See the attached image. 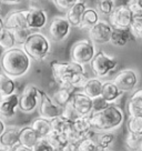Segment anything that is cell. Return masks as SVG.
<instances>
[{
	"label": "cell",
	"mask_w": 142,
	"mask_h": 151,
	"mask_svg": "<svg viewBox=\"0 0 142 151\" xmlns=\"http://www.w3.org/2000/svg\"><path fill=\"white\" fill-rule=\"evenodd\" d=\"M50 68L59 88H82L88 80L85 67L73 61L53 60L50 62Z\"/></svg>",
	"instance_id": "6da1fadb"
},
{
	"label": "cell",
	"mask_w": 142,
	"mask_h": 151,
	"mask_svg": "<svg viewBox=\"0 0 142 151\" xmlns=\"http://www.w3.org/2000/svg\"><path fill=\"white\" fill-rule=\"evenodd\" d=\"M0 68L2 72L14 79L21 78L30 70L31 59L22 48L14 47L1 55Z\"/></svg>",
	"instance_id": "7a4b0ae2"
},
{
	"label": "cell",
	"mask_w": 142,
	"mask_h": 151,
	"mask_svg": "<svg viewBox=\"0 0 142 151\" xmlns=\"http://www.w3.org/2000/svg\"><path fill=\"white\" fill-rule=\"evenodd\" d=\"M90 121L92 129L97 132H111L123 123L124 113L119 106L109 104L101 111L91 113Z\"/></svg>",
	"instance_id": "3957f363"
},
{
	"label": "cell",
	"mask_w": 142,
	"mask_h": 151,
	"mask_svg": "<svg viewBox=\"0 0 142 151\" xmlns=\"http://www.w3.org/2000/svg\"><path fill=\"white\" fill-rule=\"evenodd\" d=\"M22 49L30 57L31 60L42 61L51 51V41L50 38L47 37L44 33L39 31L31 32L22 46Z\"/></svg>",
	"instance_id": "277c9868"
},
{
	"label": "cell",
	"mask_w": 142,
	"mask_h": 151,
	"mask_svg": "<svg viewBox=\"0 0 142 151\" xmlns=\"http://www.w3.org/2000/svg\"><path fill=\"white\" fill-rule=\"evenodd\" d=\"M90 68L95 77L99 79L105 78L118 68V60L114 56L100 50L97 52L93 60L91 61Z\"/></svg>",
	"instance_id": "5b68a950"
},
{
	"label": "cell",
	"mask_w": 142,
	"mask_h": 151,
	"mask_svg": "<svg viewBox=\"0 0 142 151\" xmlns=\"http://www.w3.org/2000/svg\"><path fill=\"white\" fill-rule=\"evenodd\" d=\"M95 55H97V51H95V43L87 39L75 42L70 50L71 61L83 67L87 63H91Z\"/></svg>",
	"instance_id": "8992f818"
},
{
	"label": "cell",
	"mask_w": 142,
	"mask_h": 151,
	"mask_svg": "<svg viewBox=\"0 0 142 151\" xmlns=\"http://www.w3.org/2000/svg\"><path fill=\"white\" fill-rule=\"evenodd\" d=\"M19 97V109L22 112L30 113L39 107L40 89L33 85H28L24 87Z\"/></svg>",
	"instance_id": "52a82bcc"
},
{
	"label": "cell",
	"mask_w": 142,
	"mask_h": 151,
	"mask_svg": "<svg viewBox=\"0 0 142 151\" xmlns=\"http://www.w3.org/2000/svg\"><path fill=\"white\" fill-rule=\"evenodd\" d=\"M110 24L113 29H130L133 21V14L127 2L115 7L112 14L109 17Z\"/></svg>",
	"instance_id": "ba28073f"
},
{
	"label": "cell",
	"mask_w": 142,
	"mask_h": 151,
	"mask_svg": "<svg viewBox=\"0 0 142 151\" xmlns=\"http://www.w3.org/2000/svg\"><path fill=\"white\" fill-rule=\"evenodd\" d=\"M39 114L40 117L46 118L48 120H53L62 114V108L59 107L43 90H40V104H39Z\"/></svg>",
	"instance_id": "9c48e42d"
},
{
	"label": "cell",
	"mask_w": 142,
	"mask_h": 151,
	"mask_svg": "<svg viewBox=\"0 0 142 151\" xmlns=\"http://www.w3.org/2000/svg\"><path fill=\"white\" fill-rule=\"evenodd\" d=\"M71 30V24L63 16L53 17L49 24V36L55 41H63L68 38Z\"/></svg>",
	"instance_id": "30bf717a"
},
{
	"label": "cell",
	"mask_w": 142,
	"mask_h": 151,
	"mask_svg": "<svg viewBox=\"0 0 142 151\" xmlns=\"http://www.w3.org/2000/svg\"><path fill=\"white\" fill-rule=\"evenodd\" d=\"M112 81L123 92L134 91L138 85L137 71L133 70V69H123L114 76Z\"/></svg>",
	"instance_id": "8fae6325"
},
{
	"label": "cell",
	"mask_w": 142,
	"mask_h": 151,
	"mask_svg": "<svg viewBox=\"0 0 142 151\" xmlns=\"http://www.w3.org/2000/svg\"><path fill=\"white\" fill-rule=\"evenodd\" d=\"M112 32H113V28L111 27V24L107 21L100 20L93 28H91L89 30L90 41L95 43V45L108 43L111 41Z\"/></svg>",
	"instance_id": "7c38bea8"
},
{
	"label": "cell",
	"mask_w": 142,
	"mask_h": 151,
	"mask_svg": "<svg viewBox=\"0 0 142 151\" xmlns=\"http://www.w3.org/2000/svg\"><path fill=\"white\" fill-rule=\"evenodd\" d=\"M48 22L47 12L34 4L30 5L27 16V24L30 30H40L42 29Z\"/></svg>",
	"instance_id": "4fadbf2b"
},
{
	"label": "cell",
	"mask_w": 142,
	"mask_h": 151,
	"mask_svg": "<svg viewBox=\"0 0 142 151\" xmlns=\"http://www.w3.org/2000/svg\"><path fill=\"white\" fill-rule=\"evenodd\" d=\"M28 10L16 9L10 11L5 18V27L8 30L16 31L20 29H29L27 24Z\"/></svg>",
	"instance_id": "5bb4252c"
},
{
	"label": "cell",
	"mask_w": 142,
	"mask_h": 151,
	"mask_svg": "<svg viewBox=\"0 0 142 151\" xmlns=\"http://www.w3.org/2000/svg\"><path fill=\"white\" fill-rule=\"evenodd\" d=\"M71 104L73 106V108L76 109L80 117H90L91 113L93 112V99H91L82 91H76V93L73 94L71 99Z\"/></svg>",
	"instance_id": "9a60e30c"
},
{
	"label": "cell",
	"mask_w": 142,
	"mask_h": 151,
	"mask_svg": "<svg viewBox=\"0 0 142 151\" xmlns=\"http://www.w3.org/2000/svg\"><path fill=\"white\" fill-rule=\"evenodd\" d=\"M20 97L17 93L12 94L7 98L0 99V118L2 120L5 119H11L16 114V109L19 107Z\"/></svg>",
	"instance_id": "2e32d148"
},
{
	"label": "cell",
	"mask_w": 142,
	"mask_h": 151,
	"mask_svg": "<svg viewBox=\"0 0 142 151\" xmlns=\"http://www.w3.org/2000/svg\"><path fill=\"white\" fill-rule=\"evenodd\" d=\"M87 4L85 1L78 0L75 5L71 7L70 9L67 11L66 18L68 19L69 24H71V27H76V28H80L81 20L83 17V14L87 10Z\"/></svg>",
	"instance_id": "e0dca14e"
},
{
	"label": "cell",
	"mask_w": 142,
	"mask_h": 151,
	"mask_svg": "<svg viewBox=\"0 0 142 151\" xmlns=\"http://www.w3.org/2000/svg\"><path fill=\"white\" fill-rule=\"evenodd\" d=\"M19 130L20 128L11 127L7 128L5 133L0 137V148L11 151L14 147L20 145L19 142Z\"/></svg>",
	"instance_id": "ac0fdd59"
},
{
	"label": "cell",
	"mask_w": 142,
	"mask_h": 151,
	"mask_svg": "<svg viewBox=\"0 0 142 151\" xmlns=\"http://www.w3.org/2000/svg\"><path fill=\"white\" fill-rule=\"evenodd\" d=\"M102 88H103V81L97 77H92L88 78V80L85 81V83L82 87V92L95 100L101 98Z\"/></svg>",
	"instance_id": "d6986e66"
},
{
	"label": "cell",
	"mask_w": 142,
	"mask_h": 151,
	"mask_svg": "<svg viewBox=\"0 0 142 151\" xmlns=\"http://www.w3.org/2000/svg\"><path fill=\"white\" fill-rule=\"evenodd\" d=\"M123 91L119 89L115 86L112 80L104 81L103 82V88H102V93H101V98L108 102L109 104H113L118 99H120L123 96Z\"/></svg>",
	"instance_id": "ffe728a7"
},
{
	"label": "cell",
	"mask_w": 142,
	"mask_h": 151,
	"mask_svg": "<svg viewBox=\"0 0 142 151\" xmlns=\"http://www.w3.org/2000/svg\"><path fill=\"white\" fill-rule=\"evenodd\" d=\"M137 37L133 35L131 29H113L110 42L114 47H124L130 41H133Z\"/></svg>",
	"instance_id": "44dd1931"
},
{
	"label": "cell",
	"mask_w": 142,
	"mask_h": 151,
	"mask_svg": "<svg viewBox=\"0 0 142 151\" xmlns=\"http://www.w3.org/2000/svg\"><path fill=\"white\" fill-rule=\"evenodd\" d=\"M40 140V137L37 134V132L33 130L30 126L21 127L19 130V142L20 145L32 149L37 145V142Z\"/></svg>",
	"instance_id": "7402d4cb"
},
{
	"label": "cell",
	"mask_w": 142,
	"mask_h": 151,
	"mask_svg": "<svg viewBox=\"0 0 142 151\" xmlns=\"http://www.w3.org/2000/svg\"><path fill=\"white\" fill-rule=\"evenodd\" d=\"M128 112L130 117L142 116V88L132 91L128 100Z\"/></svg>",
	"instance_id": "603a6c76"
},
{
	"label": "cell",
	"mask_w": 142,
	"mask_h": 151,
	"mask_svg": "<svg viewBox=\"0 0 142 151\" xmlns=\"http://www.w3.org/2000/svg\"><path fill=\"white\" fill-rule=\"evenodd\" d=\"M16 89H17V85L14 78L0 71V97L1 98L10 97L16 93Z\"/></svg>",
	"instance_id": "cb8c5ba5"
},
{
	"label": "cell",
	"mask_w": 142,
	"mask_h": 151,
	"mask_svg": "<svg viewBox=\"0 0 142 151\" xmlns=\"http://www.w3.org/2000/svg\"><path fill=\"white\" fill-rule=\"evenodd\" d=\"M75 93H76V89H73V88H59L55 91V93L52 94L51 97L53 101L59 107L63 109L71 101Z\"/></svg>",
	"instance_id": "d4e9b609"
},
{
	"label": "cell",
	"mask_w": 142,
	"mask_h": 151,
	"mask_svg": "<svg viewBox=\"0 0 142 151\" xmlns=\"http://www.w3.org/2000/svg\"><path fill=\"white\" fill-rule=\"evenodd\" d=\"M99 21H100V16H99V12L97 11V9H95V8L88 7L87 10L85 11V14H83V17H82L80 28L79 29H81V30H83V29L90 30V29L93 28Z\"/></svg>",
	"instance_id": "484cf974"
},
{
	"label": "cell",
	"mask_w": 142,
	"mask_h": 151,
	"mask_svg": "<svg viewBox=\"0 0 142 151\" xmlns=\"http://www.w3.org/2000/svg\"><path fill=\"white\" fill-rule=\"evenodd\" d=\"M30 127L37 132V134L40 138H46L52 131L51 120H48V119L42 118V117H38L34 120H32Z\"/></svg>",
	"instance_id": "4316f807"
},
{
	"label": "cell",
	"mask_w": 142,
	"mask_h": 151,
	"mask_svg": "<svg viewBox=\"0 0 142 151\" xmlns=\"http://www.w3.org/2000/svg\"><path fill=\"white\" fill-rule=\"evenodd\" d=\"M46 140H47L51 147L55 149V151L57 150H61L65 147L69 143L68 141V138H67V134L65 133H61V132H58L52 130L47 137H46Z\"/></svg>",
	"instance_id": "83f0119b"
},
{
	"label": "cell",
	"mask_w": 142,
	"mask_h": 151,
	"mask_svg": "<svg viewBox=\"0 0 142 151\" xmlns=\"http://www.w3.org/2000/svg\"><path fill=\"white\" fill-rule=\"evenodd\" d=\"M72 130L76 131L78 134H80L81 137L85 138L91 130H93L90 121V117H80L79 119H77L73 122Z\"/></svg>",
	"instance_id": "f1b7e54d"
},
{
	"label": "cell",
	"mask_w": 142,
	"mask_h": 151,
	"mask_svg": "<svg viewBox=\"0 0 142 151\" xmlns=\"http://www.w3.org/2000/svg\"><path fill=\"white\" fill-rule=\"evenodd\" d=\"M51 124H52V130L67 134L68 132H70L72 130L73 122L61 114L60 117H57L56 119L51 120Z\"/></svg>",
	"instance_id": "f546056e"
},
{
	"label": "cell",
	"mask_w": 142,
	"mask_h": 151,
	"mask_svg": "<svg viewBox=\"0 0 142 151\" xmlns=\"http://www.w3.org/2000/svg\"><path fill=\"white\" fill-rule=\"evenodd\" d=\"M114 134L112 132H97L93 140L98 145L100 150H108L114 141Z\"/></svg>",
	"instance_id": "4dcf8cb0"
},
{
	"label": "cell",
	"mask_w": 142,
	"mask_h": 151,
	"mask_svg": "<svg viewBox=\"0 0 142 151\" xmlns=\"http://www.w3.org/2000/svg\"><path fill=\"white\" fill-rule=\"evenodd\" d=\"M16 45L17 43H16V38H14V32L11 30L5 29L0 36V48L4 51H7V50L14 48Z\"/></svg>",
	"instance_id": "1f68e13d"
},
{
	"label": "cell",
	"mask_w": 142,
	"mask_h": 151,
	"mask_svg": "<svg viewBox=\"0 0 142 151\" xmlns=\"http://www.w3.org/2000/svg\"><path fill=\"white\" fill-rule=\"evenodd\" d=\"M115 1L112 0H102V1H97L95 4V9L99 14L103 16H111L113 10L115 9Z\"/></svg>",
	"instance_id": "d6a6232c"
},
{
	"label": "cell",
	"mask_w": 142,
	"mask_h": 151,
	"mask_svg": "<svg viewBox=\"0 0 142 151\" xmlns=\"http://www.w3.org/2000/svg\"><path fill=\"white\" fill-rule=\"evenodd\" d=\"M142 136H137L128 132L124 139V146L129 151H140V143H141Z\"/></svg>",
	"instance_id": "836d02e7"
},
{
	"label": "cell",
	"mask_w": 142,
	"mask_h": 151,
	"mask_svg": "<svg viewBox=\"0 0 142 151\" xmlns=\"http://www.w3.org/2000/svg\"><path fill=\"white\" fill-rule=\"evenodd\" d=\"M127 128H128V132L130 133L142 136V116L130 117L128 123H127Z\"/></svg>",
	"instance_id": "e575fe53"
},
{
	"label": "cell",
	"mask_w": 142,
	"mask_h": 151,
	"mask_svg": "<svg viewBox=\"0 0 142 151\" xmlns=\"http://www.w3.org/2000/svg\"><path fill=\"white\" fill-rule=\"evenodd\" d=\"M79 150L80 151H100L98 145L95 143V140L90 138H85L82 141L79 143Z\"/></svg>",
	"instance_id": "d590c367"
},
{
	"label": "cell",
	"mask_w": 142,
	"mask_h": 151,
	"mask_svg": "<svg viewBox=\"0 0 142 151\" xmlns=\"http://www.w3.org/2000/svg\"><path fill=\"white\" fill-rule=\"evenodd\" d=\"M62 116H63V117H66L67 119H69V120L72 121V122H75L77 119L80 118L79 113L77 112L76 109L73 108V106L71 104V101L67 104L65 108L62 109Z\"/></svg>",
	"instance_id": "8d00e7d4"
},
{
	"label": "cell",
	"mask_w": 142,
	"mask_h": 151,
	"mask_svg": "<svg viewBox=\"0 0 142 151\" xmlns=\"http://www.w3.org/2000/svg\"><path fill=\"white\" fill-rule=\"evenodd\" d=\"M12 32H14V38H16V43L24 46L28 37L30 36V33H31V30L30 29H20V30L12 31Z\"/></svg>",
	"instance_id": "74e56055"
},
{
	"label": "cell",
	"mask_w": 142,
	"mask_h": 151,
	"mask_svg": "<svg viewBox=\"0 0 142 151\" xmlns=\"http://www.w3.org/2000/svg\"><path fill=\"white\" fill-rule=\"evenodd\" d=\"M129 8L132 12L133 17H140L142 16V0H132V1H128L127 2Z\"/></svg>",
	"instance_id": "f35d334b"
},
{
	"label": "cell",
	"mask_w": 142,
	"mask_h": 151,
	"mask_svg": "<svg viewBox=\"0 0 142 151\" xmlns=\"http://www.w3.org/2000/svg\"><path fill=\"white\" fill-rule=\"evenodd\" d=\"M131 31L136 37H141L142 36V16L140 17H133V21L131 24Z\"/></svg>",
	"instance_id": "ab89813d"
},
{
	"label": "cell",
	"mask_w": 142,
	"mask_h": 151,
	"mask_svg": "<svg viewBox=\"0 0 142 151\" xmlns=\"http://www.w3.org/2000/svg\"><path fill=\"white\" fill-rule=\"evenodd\" d=\"M76 2L77 0H53V5L62 11H68Z\"/></svg>",
	"instance_id": "60d3db41"
},
{
	"label": "cell",
	"mask_w": 142,
	"mask_h": 151,
	"mask_svg": "<svg viewBox=\"0 0 142 151\" xmlns=\"http://www.w3.org/2000/svg\"><path fill=\"white\" fill-rule=\"evenodd\" d=\"M32 151H55L51 145L46 140V138H40L37 145L32 148Z\"/></svg>",
	"instance_id": "b9f144b4"
},
{
	"label": "cell",
	"mask_w": 142,
	"mask_h": 151,
	"mask_svg": "<svg viewBox=\"0 0 142 151\" xmlns=\"http://www.w3.org/2000/svg\"><path fill=\"white\" fill-rule=\"evenodd\" d=\"M109 106L108 102H105L102 98H98V99L93 100V112H98V111H101L105 109Z\"/></svg>",
	"instance_id": "7bdbcfd3"
},
{
	"label": "cell",
	"mask_w": 142,
	"mask_h": 151,
	"mask_svg": "<svg viewBox=\"0 0 142 151\" xmlns=\"http://www.w3.org/2000/svg\"><path fill=\"white\" fill-rule=\"evenodd\" d=\"M63 151H80L79 150V145H76V143H68V145L63 148Z\"/></svg>",
	"instance_id": "ee69618b"
},
{
	"label": "cell",
	"mask_w": 142,
	"mask_h": 151,
	"mask_svg": "<svg viewBox=\"0 0 142 151\" xmlns=\"http://www.w3.org/2000/svg\"><path fill=\"white\" fill-rule=\"evenodd\" d=\"M11 151H32V149L30 148H27V147L22 146V145H18L17 147H14Z\"/></svg>",
	"instance_id": "f6af8a7d"
},
{
	"label": "cell",
	"mask_w": 142,
	"mask_h": 151,
	"mask_svg": "<svg viewBox=\"0 0 142 151\" xmlns=\"http://www.w3.org/2000/svg\"><path fill=\"white\" fill-rule=\"evenodd\" d=\"M6 130H7V124H6V122L2 119L0 118V137L5 133Z\"/></svg>",
	"instance_id": "bcb514c9"
},
{
	"label": "cell",
	"mask_w": 142,
	"mask_h": 151,
	"mask_svg": "<svg viewBox=\"0 0 142 151\" xmlns=\"http://www.w3.org/2000/svg\"><path fill=\"white\" fill-rule=\"evenodd\" d=\"M6 29L5 27V19L2 18L1 16H0V36H1V33H2V31Z\"/></svg>",
	"instance_id": "7dc6e473"
},
{
	"label": "cell",
	"mask_w": 142,
	"mask_h": 151,
	"mask_svg": "<svg viewBox=\"0 0 142 151\" xmlns=\"http://www.w3.org/2000/svg\"><path fill=\"white\" fill-rule=\"evenodd\" d=\"M5 4H9V5H16V4H20V1H5Z\"/></svg>",
	"instance_id": "c3c4849f"
},
{
	"label": "cell",
	"mask_w": 142,
	"mask_h": 151,
	"mask_svg": "<svg viewBox=\"0 0 142 151\" xmlns=\"http://www.w3.org/2000/svg\"><path fill=\"white\" fill-rule=\"evenodd\" d=\"M0 151H8V150H6V149H4V148H0Z\"/></svg>",
	"instance_id": "681fc988"
},
{
	"label": "cell",
	"mask_w": 142,
	"mask_h": 151,
	"mask_svg": "<svg viewBox=\"0 0 142 151\" xmlns=\"http://www.w3.org/2000/svg\"><path fill=\"white\" fill-rule=\"evenodd\" d=\"M1 6H2V1H0V7H1Z\"/></svg>",
	"instance_id": "f907efd6"
},
{
	"label": "cell",
	"mask_w": 142,
	"mask_h": 151,
	"mask_svg": "<svg viewBox=\"0 0 142 151\" xmlns=\"http://www.w3.org/2000/svg\"><path fill=\"white\" fill-rule=\"evenodd\" d=\"M100 151H110V150H100Z\"/></svg>",
	"instance_id": "816d5d0a"
},
{
	"label": "cell",
	"mask_w": 142,
	"mask_h": 151,
	"mask_svg": "<svg viewBox=\"0 0 142 151\" xmlns=\"http://www.w3.org/2000/svg\"><path fill=\"white\" fill-rule=\"evenodd\" d=\"M57 151H63V149H61V150H57Z\"/></svg>",
	"instance_id": "f5cc1de1"
},
{
	"label": "cell",
	"mask_w": 142,
	"mask_h": 151,
	"mask_svg": "<svg viewBox=\"0 0 142 151\" xmlns=\"http://www.w3.org/2000/svg\"><path fill=\"white\" fill-rule=\"evenodd\" d=\"M140 39H141V40H142V36H141V37H140Z\"/></svg>",
	"instance_id": "db71d44e"
}]
</instances>
